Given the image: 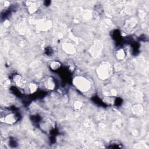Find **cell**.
Instances as JSON below:
<instances>
[{"label": "cell", "mask_w": 149, "mask_h": 149, "mask_svg": "<svg viewBox=\"0 0 149 149\" xmlns=\"http://www.w3.org/2000/svg\"><path fill=\"white\" fill-rule=\"evenodd\" d=\"M125 51L122 49H120L117 52V54H116V55H117V57L118 59H122L124 57H125Z\"/></svg>", "instance_id": "obj_8"}, {"label": "cell", "mask_w": 149, "mask_h": 149, "mask_svg": "<svg viewBox=\"0 0 149 149\" xmlns=\"http://www.w3.org/2000/svg\"><path fill=\"white\" fill-rule=\"evenodd\" d=\"M26 5H27L29 12L30 13L35 12L38 8V5L37 2L35 1H28L27 2Z\"/></svg>", "instance_id": "obj_5"}, {"label": "cell", "mask_w": 149, "mask_h": 149, "mask_svg": "<svg viewBox=\"0 0 149 149\" xmlns=\"http://www.w3.org/2000/svg\"><path fill=\"white\" fill-rule=\"evenodd\" d=\"M76 79L75 84L79 89L83 91H86L88 89L89 87V82L87 80V79L80 77H78Z\"/></svg>", "instance_id": "obj_3"}, {"label": "cell", "mask_w": 149, "mask_h": 149, "mask_svg": "<svg viewBox=\"0 0 149 149\" xmlns=\"http://www.w3.org/2000/svg\"><path fill=\"white\" fill-rule=\"evenodd\" d=\"M13 81L15 82V83L20 88H23L26 85L25 80L23 79L22 76H21L19 74L15 75L13 76Z\"/></svg>", "instance_id": "obj_4"}, {"label": "cell", "mask_w": 149, "mask_h": 149, "mask_svg": "<svg viewBox=\"0 0 149 149\" xmlns=\"http://www.w3.org/2000/svg\"><path fill=\"white\" fill-rule=\"evenodd\" d=\"M19 113L11 108H6L1 112V122L6 125H14L19 120Z\"/></svg>", "instance_id": "obj_1"}, {"label": "cell", "mask_w": 149, "mask_h": 149, "mask_svg": "<svg viewBox=\"0 0 149 149\" xmlns=\"http://www.w3.org/2000/svg\"><path fill=\"white\" fill-rule=\"evenodd\" d=\"M27 90L30 91V93H34L37 90V86L34 83H30L29 84H27Z\"/></svg>", "instance_id": "obj_7"}, {"label": "cell", "mask_w": 149, "mask_h": 149, "mask_svg": "<svg viewBox=\"0 0 149 149\" xmlns=\"http://www.w3.org/2000/svg\"><path fill=\"white\" fill-rule=\"evenodd\" d=\"M49 66L52 70H57L61 67V64L58 61H54L51 62Z\"/></svg>", "instance_id": "obj_6"}, {"label": "cell", "mask_w": 149, "mask_h": 149, "mask_svg": "<svg viewBox=\"0 0 149 149\" xmlns=\"http://www.w3.org/2000/svg\"><path fill=\"white\" fill-rule=\"evenodd\" d=\"M42 85L46 90L52 91L56 88L57 86V81L54 77L52 76H48L43 80Z\"/></svg>", "instance_id": "obj_2"}]
</instances>
